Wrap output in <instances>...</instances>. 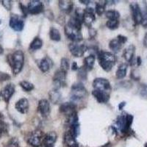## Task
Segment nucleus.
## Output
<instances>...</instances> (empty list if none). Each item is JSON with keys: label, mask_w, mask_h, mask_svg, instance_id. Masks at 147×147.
<instances>
[{"label": "nucleus", "mask_w": 147, "mask_h": 147, "mask_svg": "<svg viewBox=\"0 0 147 147\" xmlns=\"http://www.w3.org/2000/svg\"><path fill=\"white\" fill-rule=\"evenodd\" d=\"M99 63L105 71H110L115 65L116 57L115 55L109 52H100L98 54Z\"/></svg>", "instance_id": "nucleus-1"}, {"label": "nucleus", "mask_w": 147, "mask_h": 147, "mask_svg": "<svg viewBox=\"0 0 147 147\" xmlns=\"http://www.w3.org/2000/svg\"><path fill=\"white\" fill-rule=\"evenodd\" d=\"M24 63V55L21 50H17L10 55L9 63L12 67V71L14 74H18L22 71Z\"/></svg>", "instance_id": "nucleus-2"}, {"label": "nucleus", "mask_w": 147, "mask_h": 147, "mask_svg": "<svg viewBox=\"0 0 147 147\" xmlns=\"http://www.w3.org/2000/svg\"><path fill=\"white\" fill-rule=\"evenodd\" d=\"M133 121V116L130 114H122L119 115L116 120L118 129L122 133H127L130 129Z\"/></svg>", "instance_id": "nucleus-3"}, {"label": "nucleus", "mask_w": 147, "mask_h": 147, "mask_svg": "<svg viewBox=\"0 0 147 147\" xmlns=\"http://www.w3.org/2000/svg\"><path fill=\"white\" fill-rule=\"evenodd\" d=\"M44 136L45 135L42 131H40V129H36L28 134L27 137V141L32 146L39 147L41 146Z\"/></svg>", "instance_id": "nucleus-4"}, {"label": "nucleus", "mask_w": 147, "mask_h": 147, "mask_svg": "<svg viewBox=\"0 0 147 147\" xmlns=\"http://www.w3.org/2000/svg\"><path fill=\"white\" fill-rule=\"evenodd\" d=\"M87 94V90L81 82L74 84L71 87V99L74 101L80 100L85 98Z\"/></svg>", "instance_id": "nucleus-5"}, {"label": "nucleus", "mask_w": 147, "mask_h": 147, "mask_svg": "<svg viewBox=\"0 0 147 147\" xmlns=\"http://www.w3.org/2000/svg\"><path fill=\"white\" fill-rule=\"evenodd\" d=\"M93 87L94 90L107 92V93H110L111 90V85H110V82L107 79L105 78L95 79L93 82Z\"/></svg>", "instance_id": "nucleus-6"}, {"label": "nucleus", "mask_w": 147, "mask_h": 147, "mask_svg": "<svg viewBox=\"0 0 147 147\" xmlns=\"http://www.w3.org/2000/svg\"><path fill=\"white\" fill-rule=\"evenodd\" d=\"M69 50L72 55L76 57L83 56L85 52L87 50V47L85 44H79V42H72L69 46Z\"/></svg>", "instance_id": "nucleus-7"}, {"label": "nucleus", "mask_w": 147, "mask_h": 147, "mask_svg": "<svg viewBox=\"0 0 147 147\" xmlns=\"http://www.w3.org/2000/svg\"><path fill=\"white\" fill-rule=\"evenodd\" d=\"M127 41V37L124 36V35H118L116 38L113 39L112 40H110L109 43V47L111 50H113L115 52H118L121 50V49L122 48L123 45L125 44Z\"/></svg>", "instance_id": "nucleus-8"}, {"label": "nucleus", "mask_w": 147, "mask_h": 147, "mask_svg": "<svg viewBox=\"0 0 147 147\" xmlns=\"http://www.w3.org/2000/svg\"><path fill=\"white\" fill-rule=\"evenodd\" d=\"M66 73L62 70H58L55 73L53 77V83L55 86V89H58L62 86L65 85Z\"/></svg>", "instance_id": "nucleus-9"}, {"label": "nucleus", "mask_w": 147, "mask_h": 147, "mask_svg": "<svg viewBox=\"0 0 147 147\" xmlns=\"http://www.w3.org/2000/svg\"><path fill=\"white\" fill-rule=\"evenodd\" d=\"M44 10V5L38 0H32L29 2L27 5V11L32 15L40 13Z\"/></svg>", "instance_id": "nucleus-10"}, {"label": "nucleus", "mask_w": 147, "mask_h": 147, "mask_svg": "<svg viewBox=\"0 0 147 147\" xmlns=\"http://www.w3.org/2000/svg\"><path fill=\"white\" fill-rule=\"evenodd\" d=\"M96 19L95 13H94V9L91 7H87L83 11L82 14V22L85 23L86 26L88 27H91L92 24L94 23Z\"/></svg>", "instance_id": "nucleus-11"}, {"label": "nucleus", "mask_w": 147, "mask_h": 147, "mask_svg": "<svg viewBox=\"0 0 147 147\" xmlns=\"http://www.w3.org/2000/svg\"><path fill=\"white\" fill-rule=\"evenodd\" d=\"M9 25L16 32H21L24 27V22L18 16L13 15L10 18Z\"/></svg>", "instance_id": "nucleus-12"}, {"label": "nucleus", "mask_w": 147, "mask_h": 147, "mask_svg": "<svg viewBox=\"0 0 147 147\" xmlns=\"http://www.w3.org/2000/svg\"><path fill=\"white\" fill-rule=\"evenodd\" d=\"M57 136L55 132H49L44 136L43 141H42V146L43 147H54Z\"/></svg>", "instance_id": "nucleus-13"}, {"label": "nucleus", "mask_w": 147, "mask_h": 147, "mask_svg": "<svg viewBox=\"0 0 147 147\" xmlns=\"http://www.w3.org/2000/svg\"><path fill=\"white\" fill-rule=\"evenodd\" d=\"M132 12V19L136 24H140L141 23V10L138 3H132L130 5Z\"/></svg>", "instance_id": "nucleus-14"}, {"label": "nucleus", "mask_w": 147, "mask_h": 147, "mask_svg": "<svg viewBox=\"0 0 147 147\" xmlns=\"http://www.w3.org/2000/svg\"><path fill=\"white\" fill-rule=\"evenodd\" d=\"M38 110L43 117H47L50 113V104L47 99H41L38 102Z\"/></svg>", "instance_id": "nucleus-15"}, {"label": "nucleus", "mask_w": 147, "mask_h": 147, "mask_svg": "<svg viewBox=\"0 0 147 147\" xmlns=\"http://www.w3.org/2000/svg\"><path fill=\"white\" fill-rule=\"evenodd\" d=\"M60 112L69 116L76 113V105L73 102H65L60 105Z\"/></svg>", "instance_id": "nucleus-16"}, {"label": "nucleus", "mask_w": 147, "mask_h": 147, "mask_svg": "<svg viewBox=\"0 0 147 147\" xmlns=\"http://www.w3.org/2000/svg\"><path fill=\"white\" fill-rule=\"evenodd\" d=\"M92 95L94 96L97 102L101 104L107 103L110 99V93L107 92L94 90L92 91Z\"/></svg>", "instance_id": "nucleus-17"}, {"label": "nucleus", "mask_w": 147, "mask_h": 147, "mask_svg": "<svg viewBox=\"0 0 147 147\" xmlns=\"http://www.w3.org/2000/svg\"><path fill=\"white\" fill-rule=\"evenodd\" d=\"M15 93V86L13 84H8L5 86L2 91V96L4 100L6 102H8L11 99L12 96Z\"/></svg>", "instance_id": "nucleus-18"}, {"label": "nucleus", "mask_w": 147, "mask_h": 147, "mask_svg": "<svg viewBox=\"0 0 147 147\" xmlns=\"http://www.w3.org/2000/svg\"><path fill=\"white\" fill-rule=\"evenodd\" d=\"M16 109L17 111L22 114H25L28 112L29 110V102L26 98H22L19 99L18 102L16 103L15 105Z\"/></svg>", "instance_id": "nucleus-19"}, {"label": "nucleus", "mask_w": 147, "mask_h": 147, "mask_svg": "<svg viewBox=\"0 0 147 147\" xmlns=\"http://www.w3.org/2000/svg\"><path fill=\"white\" fill-rule=\"evenodd\" d=\"M135 52H136V47L133 44L129 46L125 49L124 52V57L128 63H130L131 65L132 61H134V57H135Z\"/></svg>", "instance_id": "nucleus-20"}, {"label": "nucleus", "mask_w": 147, "mask_h": 147, "mask_svg": "<svg viewBox=\"0 0 147 147\" xmlns=\"http://www.w3.org/2000/svg\"><path fill=\"white\" fill-rule=\"evenodd\" d=\"M64 142L67 147H80L76 138L73 136L69 132H65L64 136Z\"/></svg>", "instance_id": "nucleus-21"}, {"label": "nucleus", "mask_w": 147, "mask_h": 147, "mask_svg": "<svg viewBox=\"0 0 147 147\" xmlns=\"http://www.w3.org/2000/svg\"><path fill=\"white\" fill-rule=\"evenodd\" d=\"M59 7H60V10L66 13H69L74 7L73 2L66 1V0L59 1Z\"/></svg>", "instance_id": "nucleus-22"}, {"label": "nucleus", "mask_w": 147, "mask_h": 147, "mask_svg": "<svg viewBox=\"0 0 147 147\" xmlns=\"http://www.w3.org/2000/svg\"><path fill=\"white\" fill-rule=\"evenodd\" d=\"M95 60L96 57L93 55H90L85 57L84 60V63H85V69H86V71H90L94 68Z\"/></svg>", "instance_id": "nucleus-23"}, {"label": "nucleus", "mask_w": 147, "mask_h": 147, "mask_svg": "<svg viewBox=\"0 0 147 147\" xmlns=\"http://www.w3.org/2000/svg\"><path fill=\"white\" fill-rule=\"evenodd\" d=\"M127 63H121L118 68L115 75H116V78L117 79H123L124 77H126L127 75Z\"/></svg>", "instance_id": "nucleus-24"}, {"label": "nucleus", "mask_w": 147, "mask_h": 147, "mask_svg": "<svg viewBox=\"0 0 147 147\" xmlns=\"http://www.w3.org/2000/svg\"><path fill=\"white\" fill-rule=\"evenodd\" d=\"M39 69L42 72L46 73L50 69V60L48 57L42 59L39 63Z\"/></svg>", "instance_id": "nucleus-25"}, {"label": "nucleus", "mask_w": 147, "mask_h": 147, "mask_svg": "<svg viewBox=\"0 0 147 147\" xmlns=\"http://www.w3.org/2000/svg\"><path fill=\"white\" fill-rule=\"evenodd\" d=\"M49 98H50V100L52 103L57 104L61 99V94H60V92L57 89H55V90L49 92Z\"/></svg>", "instance_id": "nucleus-26"}, {"label": "nucleus", "mask_w": 147, "mask_h": 147, "mask_svg": "<svg viewBox=\"0 0 147 147\" xmlns=\"http://www.w3.org/2000/svg\"><path fill=\"white\" fill-rule=\"evenodd\" d=\"M141 10V23L140 24L144 27H147V5L144 3V7H140Z\"/></svg>", "instance_id": "nucleus-27"}, {"label": "nucleus", "mask_w": 147, "mask_h": 147, "mask_svg": "<svg viewBox=\"0 0 147 147\" xmlns=\"http://www.w3.org/2000/svg\"><path fill=\"white\" fill-rule=\"evenodd\" d=\"M43 46V41L41 40V39L39 38H35L30 44V49L32 51L38 50V49H40V48Z\"/></svg>", "instance_id": "nucleus-28"}, {"label": "nucleus", "mask_w": 147, "mask_h": 147, "mask_svg": "<svg viewBox=\"0 0 147 147\" xmlns=\"http://www.w3.org/2000/svg\"><path fill=\"white\" fill-rule=\"evenodd\" d=\"M49 37H50L51 40H55V41H60V39H61V35H60L59 30L56 28H54V27L50 29Z\"/></svg>", "instance_id": "nucleus-29"}, {"label": "nucleus", "mask_w": 147, "mask_h": 147, "mask_svg": "<svg viewBox=\"0 0 147 147\" xmlns=\"http://www.w3.org/2000/svg\"><path fill=\"white\" fill-rule=\"evenodd\" d=\"M105 15L109 20H119V17H120V14L119 12L115 10H108L106 12Z\"/></svg>", "instance_id": "nucleus-30"}, {"label": "nucleus", "mask_w": 147, "mask_h": 147, "mask_svg": "<svg viewBox=\"0 0 147 147\" xmlns=\"http://www.w3.org/2000/svg\"><path fill=\"white\" fill-rule=\"evenodd\" d=\"M105 2H99L96 4V12L99 16H102L105 10Z\"/></svg>", "instance_id": "nucleus-31"}, {"label": "nucleus", "mask_w": 147, "mask_h": 147, "mask_svg": "<svg viewBox=\"0 0 147 147\" xmlns=\"http://www.w3.org/2000/svg\"><path fill=\"white\" fill-rule=\"evenodd\" d=\"M20 86L27 92H30L34 89V85L31 82H27V81H22L20 82Z\"/></svg>", "instance_id": "nucleus-32"}, {"label": "nucleus", "mask_w": 147, "mask_h": 147, "mask_svg": "<svg viewBox=\"0 0 147 147\" xmlns=\"http://www.w3.org/2000/svg\"><path fill=\"white\" fill-rule=\"evenodd\" d=\"M69 69V61L67 58L61 59V63H60V70L63 71L64 72L67 73L68 70Z\"/></svg>", "instance_id": "nucleus-33"}, {"label": "nucleus", "mask_w": 147, "mask_h": 147, "mask_svg": "<svg viewBox=\"0 0 147 147\" xmlns=\"http://www.w3.org/2000/svg\"><path fill=\"white\" fill-rule=\"evenodd\" d=\"M139 94L143 99H147V85L141 84L139 87Z\"/></svg>", "instance_id": "nucleus-34"}, {"label": "nucleus", "mask_w": 147, "mask_h": 147, "mask_svg": "<svg viewBox=\"0 0 147 147\" xmlns=\"http://www.w3.org/2000/svg\"><path fill=\"white\" fill-rule=\"evenodd\" d=\"M106 26L108 27L110 30H115L117 29L119 26V20H108L106 23Z\"/></svg>", "instance_id": "nucleus-35"}, {"label": "nucleus", "mask_w": 147, "mask_h": 147, "mask_svg": "<svg viewBox=\"0 0 147 147\" xmlns=\"http://www.w3.org/2000/svg\"><path fill=\"white\" fill-rule=\"evenodd\" d=\"M7 129V124L4 121L3 116L2 114H0V137L2 136V134L6 132Z\"/></svg>", "instance_id": "nucleus-36"}, {"label": "nucleus", "mask_w": 147, "mask_h": 147, "mask_svg": "<svg viewBox=\"0 0 147 147\" xmlns=\"http://www.w3.org/2000/svg\"><path fill=\"white\" fill-rule=\"evenodd\" d=\"M86 69H82L80 72H79V76L80 77V79H83V80H85L87 78V74H86Z\"/></svg>", "instance_id": "nucleus-37"}, {"label": "nucleus", "mask_w": 147, "mask_h": 147, "mask_svg": "<svg viewBox=\"0 0 147 147\" xmlns=\"http://www.w3.org/2000/svg\"><path fill=\"white\" fill-rule=\"evenodd\" d=\"M2 4L7 10H10L11 8V2L10 1H2Z\"/></svg>", "instance_id": "nucleus-38"}, {"label": "nucleus", "mask_w": 147, "mask_h": 147, "mask_svg": "<svg viewBox=\"0 0 147 147\" xmlns=\"http://www.w3.org/2000/svg\"><path fill=\"white\" fill-rule=\"evenodd\" d=\"M72 70L73 71H77L78 69V65H77V63L76 62H74L72 63Z\"/></svg>", "instance_id": "nucleus-39"}, {"label": "nucleus", "mask_w": 147, "mask_h": 147, "mask_svg": "<svg viewBox=\"0 0 147 147\" xmlns=\"http://www.w3.org/2000/svg\"><path fill=\"white\" fill-rule=\"evenodd\" d=\"M144 46L146 47V48H147V32H146V33L145 34V36H144Z\"/></svg>", "instance_id": "nucleus-40"}, {"label": "nucleus", "mask_w": 147, "mask_h": 147, "mask_svg": "<svg viewBox=\"0 0 147 147\" xmlns=\"http://www.w3.org/2000/svg\"><path fill=\"white\" fill-rule=\"evenodd\" d=\"M125 105H126V103L125 102H121V103H120V105H119V110H122V109H123V107H124V106H125Z\"/></svg>", "instance_id": "nucleus-41"}, {"label": "nucleus", "mask_w": 147, "mask_h": 147, "mask_svg": "<svg viewBox=\"0 0 147 147\" xmlns=\"http://www.w3.org/2000/svg\"><path fill=\"white\" fill-rule=\"evenodd\" d=\"M80 2L82 4H85V5H88L90 2V1H84V0H80Z\"/></svg>", "instance_id": "nucleus-42"}, {"label": "nucleus", "mask_w": 147, "mask_h": 147, "mask_svg": "<svg viewBox=\"0 0 147 147\" xmlns=\"http://www.w3.org/2000/svg\"><path fill=\"white\" fill-rule=\"evenodd\" d=\"M137 64L138 65H140L141 64V58L140 57H137Z\"/></svg>", "instance_id": "nucleus-43"}, {"label": "nucleus", "mask_w": 147, "mask_h": 147, "mask_svg": "<svg viewBox=\"0 0 147 147\" xmlns=\"http://www.w3.org/2000/svg\"><path fill=\"white\" fill-rule=\"evenodd\" d=\"M145 147H147V144H146V146H145Z\"/></svg>", "instance_id": "nucleus-44"}]
</instances>
